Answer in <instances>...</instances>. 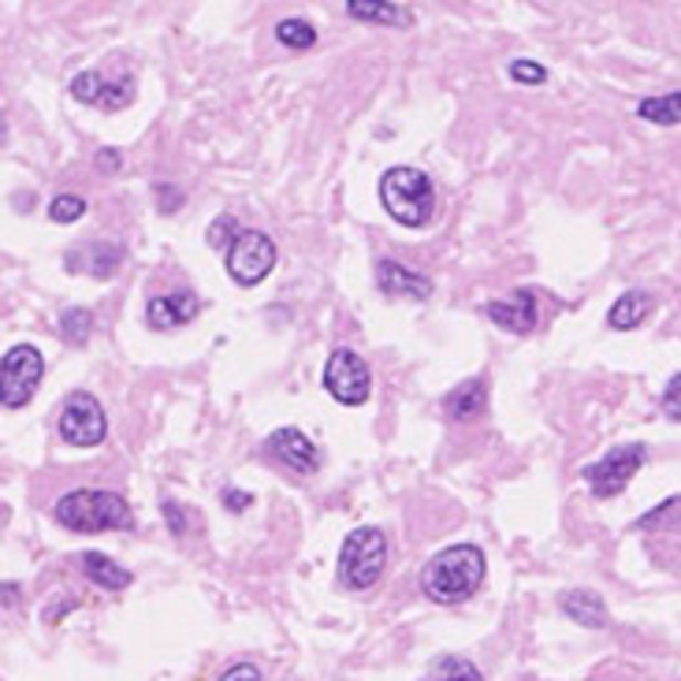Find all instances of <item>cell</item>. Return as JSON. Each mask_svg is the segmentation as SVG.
<instances>
[{"instance_id": "cell-1", "label": "cell", "mask_w": 681, "mask_h": 681, "mask_svg": "<svg viewBox=\"0 0 681 681\" xmlns=\"http://www.w3.org/2000/svg\"><path fill=\"white\" fill-rule=\"evenodd\" d=\"M484 574H488V563H484V552L476 544H451L443 552H436L421 570V588L432 604H443V607H454V604H465L481 593L484 585Z\"/></svg>"}, {"instance_id": "cell-2", "label": "cell", "mask_w": 681, "mask_h": 681, "mask_svg": "<svg viewBox=\"0 0 681 681\" xmlns=\"http://www.w3.org/2000/svg\"><path fill=\"white\" fill-rule=\"evenodd\" d=\"M53 517L71 533H124V528H135V514H130L127 500L119 492H105V488H75V492L60 495Z\"/></svg>"}, {"instance_id": "cell-3", "label": "cell", "mask_w": 681, "mask_h": 681, "mask_svg": "<svg viewBox=\"0 0 681 681\" xmlns=\"http://www.w3.org/2000/svg\"><path fill=\"white\" fill-rule=\"evenodd\" d=\"M388 570V536L376 525H358L347 533L339 547V566L335 577L347 593H369Z\"/></svg>"}, {"instance_id": "cell-4", "label": "cell", "mask_w": 681, "mask_h": 681, "mask_svg": "<svg viewBox=\"0 0 681 681\" xmlns=\"http://www.w3.org/2000/svg\"><path fill=\"white\" fill-rule=\"evenodd\" d=\"M380 201L402 228H425L436 212V187L421 168L395 165L380 176Z\"/></svg>"}, {"instance_id": "cell-5", "label": "cell", "mask_w": 681, "mask_h": 681, "mask_svg": "<svg viewBox=\"0 0 681 681\" xmlns=\"http://www.w3.org/2000/svg\"><path fill=\"white\" fill-rule=\"evenodd\" d=\"M45 380V358L38 347L19 343L0 358V406L4 410H23L34 399Z\"/></svg>"}, {"instance_id": "cell-6", "label": "cell", "mask_w": 681, "mask_h": 681, "mask_svg": "<svg viewBox=\"0 0 681 681\" xmlns=\"http://www.w3.org/2000/svg\"><path fill=\"white\" fill-rule=\"evenodd\" d=\"M645 462H648V447L645 443H618L599 462L585 465L582 476L588 481V488H593L596 500H615V495L626 492L629 481L640 473V465Z\"/></svg>"}, {"instance_id": "cell-7", "label": "cell", "mask_w": 681, "mask_h": 681, "mask_svg": "<svg viewBox=\"0 0 681 681\" xmlns=\"http://www.w3.org/2000/svg\"><path fill=\"white\" fill-rule=\"evenodd\" d=\"M272 269H276V242L264 231H239L228 247V276L239 287H258Z\"/></svg>"}, {"instance_id": "cell-8", "label": "cell", "mask_w": 681, "mask_h": 681, "mask_svg": "<svg viewBox=\"0 0 681 681\" xmlns=\"http://www.w3.org/2000/svg\"><path fill=\"white\" fill-rule=\"evenodd\" d=\"M324 391L343 406H365L373 391V373L365 365L362 354L354 350H335L328 365H324Z\"/></svg>"}, {"instance_id": "cell-9", "label": "cell", "mask_w": 681, "mask_h": 681, "mask_svg": "<svg viewBox=\"0 0 681 681\" xmlns=\"http://www.w3.org/2000/svg\"><path fill=\"white\" fill-rule=\"evenodd\" d=\"M60 436L71 447H97L108 436V418L105 406H101L90 391L67 395L64 410H60Z\"/></svg>"}, {"instance_id": "cell-10", "label": "cell", "mask_w": 681, "mask_h": 681, "mask_svg": "<svg viewBox=\"0 0 681 681\" xmlns=\"http://www.w3.org/2000/svg\"><path fill=\"white\" fill-rule=\"evenodd\" d=\"M264 451L298 476H313L321 470V447L298 429H276L264 440Z\"/></svg>"}, {"instance_id": "cell-11", "label": "cell", "mask_w": 681, "mask_h": 681, "mask_svg": "<svg viewBox=\"0 0 681 681\" xmlns=\"http://www.w3.org/2000/svg\"><path fill=\"white\" fill-rule=\"evenodd\" d=\"M484 317L503 332H514V335H528L541 321V306H536V291L533 287H522L514 291V298H495L484 306Z\"/></svg>"}, {"instance_id": "cell-12", "label": "cell", "mask_w": 681, "mask_h": 681, "mask_svg": "<svg viewBox=\"0 0 681 681\" xmlns=\"http://www.w3.org/2000/svg\"><path fill=\"white\" fill-rule=\"evenodd\" d=\"M130 94H135V86H130V78H119V83H108L101 71H83V75L71 78V97L83 101V105H97L105 112H119L127 108Z\"/></svg>"}, {"instance_id": "cell-13", "label": "cell", "mask_w": 681, "mask_h": 681, "mask_svg": "<svg viewBox=\"0 0 681 681\" xmlns=\"http://www.w3.org/2000/svg\"><path fill=\"white\" fill-rule=\"evenodd\" d=\"M201 302L195 291H171V294H160L146 306V324L154 332H176L182 324H190L198 317Z\"/></svg>"}, {"instance_id": "cell-14", "label": "cell", "mask_w": 681, "mask_h": 681, "mask_svg": "<svg viewBox=\"0 0 681 681\" xmlns=\"http://www.w3.org/2000/svg\"><path fill=\"white\" fill-rule=\"evenodd\" d=\"M376 287H380V294H388V298H406V302L432 298V283L399 261H376Z\"/></svg>"}, {"instance_id": "cell-15", "label": "cell", "mask_w": 681, "mask_h": 681, "mask_svg": "<svg viewBox=\"0 0 681 681\" xmlns=\"http://www.w3.org/2000/svg\"><path fill=\"white\" fill-rule=\"evenodd\" d=\"M558 607H563L566 618H574V622L585 626V629H604L607 622H611L604 596H596L593 588H570V593L558 596Z\"/></svg>"}, {"instance_id": "cell-16", "label": "cell", "mask_w": 681, "mask_h": 681, "mask_svg": "<svg viewBox=\"0 0 681 681\" xmlns=\"http://www.w3.org/2000/svg\"><path fill=\"white\" fill-rule=\"evenodd\" d=\"M488 402V380L484 376H470L459 388L447 395V418L451 421H476Z\"/></svg>"}, {"instance_id": "cell-17", "label": "cell", "mask_w": 681, "mask_h": 681, "mask_svg": "<svg viewBox=\"0 0 681 681\" xmlns=\"http://www.w3.org/2000/svg\"><path fill=\"white\" fill-rule=\"evenodd\" d=\"M652 310H656L652 294L633 287V291H626L611 310H607V324H611L615 332H633V328H640V324L648 321V313H652Z\"/></svg>"}, {"instance_id": "cell-18", "label": "cell", "mask_w": 681, "mask_h": 681, "mask_svg": "<svg viewBox=\"0 0 681 681\" xmlns=\"http://www.w3.org/2000/svg\"><path fill=\"white\" fill-rule=\"evenodd\" d=\"M119 264H124V247H116V242H97V247H90L78 258H67L71 272H90L97 280H112L119 272Z\"/></svg>"}, {"instance_id": "cell-19", "label": "cell", "mask_w": 681, "mask_h": 681, "mask_svg": "<svg viewBox=\"0 0 681 681\" xmlns=\"http://www.w3.org/2000/svg\"><path fill=\"white\" fill-rule=\"evenodd\" d=\"M347 15L376 27H413L410 8H399L391 0H347Z\"/></svg>"}, {"instance_id": "cell-20", "label": "cell", "mask_w": 681, "mask_h": 681, "mask_svg": "<svg viewBox=\"0 0 681 681\" xmlns=\"http://www.w3.org/2000/svg\"><path fill=\"white\" fill-rule=\"evenodd\" d=\"M83 574H86L94 585L108 588V593H124V588L135 582V577H130V570H124V566L112 563V558L101 555V552H86V555H83Z\"/></svg>"}, {"instance_id": "cell-21", "label": "cell", "mask_w": 681, "mask_h": 681, "mask_svg": "<svg viewBox=\"0 0 681 681\" xmlns=\"http://www.w3.org/2000/svg\"><path fill=\"white\" fill-rule=\"evenodd\" d=\"M637 116L648 119V124H659V127L681 124V90H674V94H663V97H645L637 105Z\"/></svg>"}, {"instance_id": "cell-22", "label": "cell", "mask_w": 681, "mask_h": 681, "mask_svg": "<svg viewBox=\"0 0 681 681\" xmlns=\"http://www.w3.org/2000/svg\"><path fill=\"white\" fill-rule=\"evenodd\" d=\"M421 681H484V674L465 656H440Z\"/></svg>"}, {"instance_id": "cell-23", "label": "cell", "mask_w": 681, "mask_h": 681, "mask_svg": "<svg viewBox=\"0 0 681 681\" xmlns=\"http://www.w3.org/2000/svg\"><path fill=\"white\" fill-rule=\"evenodd\" d=\"M90 332H94V313L83 306H71L60 313V335L71 343V347H83L90 343Z\"/></svg>"}, {"instance_id": "cell-24", "label": "cell", "mask_w": 681, "mask_h": 681, "mask_svg": "<svg viewBox=\"0 0 681 681\" xmlns=\"http://www.w3.org/2000/svg\"><path fill=\"white\" fill-rule=\"evenodd\" d=\"M276 42L287 49H313L317 45V30H313L306 19H280L276 23Z\"/></svg>"}, {"instance_id": "cell-25", "label": "cell", "mask_w": 681, "mask_h": 681, "mask_svg": "<svg viewBox=\"0 0 681 681\" xmlns=\"http://www.w3.org/2000/svg\"><path fill=\"white\" fill-rule=\"evenodd\" d=\"M83 212H86V201L78 195H56L49 201V220L53 223H75L83 220Z\"/></svg>"}, {"instance_id": "cell-26", "label": "cell", "mask_w": 681, "mask_h": 681, "mask_svg": "<svg viewBox=\"0 0 681 681\" xmlns=\"http://www.w3.org/2000/svg\"><path fill=\"white\" fill-rule=\"evenodd\" d=\"M239 220L235 217H228V212H223V217H217L209 223V231H206V242L212 250H228L231 242H235V235H239Z\"/></svg>"}, {"instance_id": "cell-27", "label": "cell", "mask_w": 681, "mask_h": 681, "mask_svg": "<svg viewBox=\"0 0 681 681\" xmlns=\"http://www.w3.org/2000/svg\"><path fill=\"white\" fill-rule=\"evenodd\" d=\"M506 71H511V78L522 86H544L547 83V67L536 64V60H511V67Z\"/></svg>"}, {"instance_id": "cell-28", "label": "cell", "mask_w": 681, "mask_h": 681, "mask_svg": "<svg viewBox=\"0 0 681 681\" xmlns=\"http://www.w3.org/2000/svg\"><path fill=\"white\" fill-rule=\"evenodd\" d=\"M154 201H157V212H165V217H176V212L187 206V195H182L176 182H157V187H154Z\"/></svg>"}, {"instance_id": "cell-29", "label": "cell", "mask_w": 681, "mask_h": 681, "mask_svg": "<svg viewBox=\"0 0 681 681\" xmlns=\"http://www.w3.org/2000/svg\"><path fill=\"white\" fill-rule=\"evenodd\" d=\"M663 418L681 425V373L670 376L667 391H663Z\"/></svg>"}, {"instance_id": "cell-30", "label": "cell", "mask_w": 681, "mask_h": 681, "mask_svg": "<svg viewBox=\"0 0 681 681\" xmlns=\"http://www.w3.org/2000/svg\"><path fill=\"white\" fill-rule=\"evenodd\" d=\"M165 517H168L171 536H187V514H182V506L176 500H165Z\"/></svg>"}, {"instance_id": "cell-31", "label": "cell", "mask_w": 681, "mask_h": 681, "mask_svg": "<svg viewBox=\"0 0 681 681\" xmlns=\"http://www.w3.org/2000/svg\"><path fill=\"white\" fill-rule=\"evenodd\" d=\"M217 681H261V670L253 663H231Z\"/></svg>"}, {"instance_id": "cell-32", "label": "cell", "mask_w": 681, "mask_h": 681, "mask_svg": "<svg viewBox=\"0 0 681 681\" xmlns=\"http://www.w3.org/2000/svg\"><path fill=\"white\" fill-rule=\"evenodd\" d=\"M94 165H97V171H105V176H116L119 165H124V154H119V149H97Z\"/></svg>"}, {"instance_id": "cell-33", "label": "cell", "mask_w": 681, "mask_h": 681, "mask_svg": "<svg viewBox=\"0 0 681 681\" xmlns=\"http://www.w3.org/2000/svg\"><path fill=\"white\" fill-rule=\"evenodd\" d=\"M253 500H250V495L247 492H239V488H228V492H223V506H228V511H247V506H250Z\"/></svg>"}, {"instance_id": "cell-34", "label": "cell", "mask_w": 681, "mask_h": 681, "mask_svg": "<svg viewBox=\"0 0 681 681\" xmlns=\"http://www.w3.org/2000/svg\"><path fill=\"white\" fill-rule=\"evenodd\" d=\"M19 585H0V607H8V604H19Z\"/></svg>"}, {"instance_id": "cell-35", "label": "cell", "mask_w": 681, "mask_h": 681, "mask_svg": "<svg viewBox=\"0 0 681 681\" xmlns=\"http://www.w3.org/2000/svg\"><path fill=\"white\" fill-rule=\"evenodd\" d=\"M8 142V116H4V108H0V146Z\"/></svg>"}]
</instances>
